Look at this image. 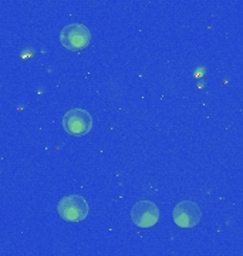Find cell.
Here are the masks:
<instances>
[{
    "instance_id": "cell-1",
    "label": "cell",
    "mask_w": 243,
    "mask_h": 256,
    "mask_svg": "<svg viewBox=\"0 0 243 256\" xmlns=\"http://www.w3.org/2000/svg\"><path fill=\"white\" fill-rule=\"evenodd\" d=\"M88 202L81 195L72 194L63 196L57 204V212L67 222H81L88 216Z\"/></svg>"
},
{
    "instance_id": "cell-2",
    "label": "cell",
    "mask_w": 243,
    "mask_h": 256,
    "mask_svg": "<svg viewBox=\"0 0 243 256\" xmlns=\"http://www.w3.org/2000/svg\"><path fill=\"white\" fill-rule=\"evenodd\" d=\"M60 42L64 48H67L70 52H81L90 44V28L81 23L67 24L60 32Z\"/></svg>"
},
{
    "instance_id": "cell-3",
    "label": "cell",
    "mask_w": 243,
    "mask_h": 256,
    "mask_svg": "<svg viewBox=\"0 0 243 256\" xmlns=\"http://www.w3.org/2000/svg\"><path fill=\"white\" fill-rule=\"evenodd\" d=\"M63 128L70 136L82 137L88 134L92 128V117L90 112L84 108H72L64 114Z\"/></svg>"
},
{
    "instance_id": "cell-4",
    "label": "cell",
    "mask_w": 243,
    "mask_h": 256,
    "mask_svg": "<svg viewBox=\"0 0 243 256\" xmlns=\"http://www.w3.org/2000/svg\"><path fill=\"white\" fill-rule=\"evenodd\" d=\"M172 218L180 228H195L200 222L202 210L196 202L182 201L174 208Z\"/></svg>"
},
{
    "instance_id": "cell-5",
    "label": "cell",
    "mask_w": 243,
    "mask_h": 256,
    "mask_svg": "<svg viewBox=\"0 0 243 256\" xmlns=\"http://www.w3.org/2000/svg\"><path fill=\"white\" fill-rule=\"evenodd\" d=\"M160 210L151 201H140L131 210V220L138 228H152L160 220Z\"/></svg>"
}]
</instances>
